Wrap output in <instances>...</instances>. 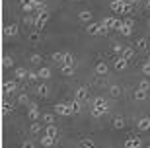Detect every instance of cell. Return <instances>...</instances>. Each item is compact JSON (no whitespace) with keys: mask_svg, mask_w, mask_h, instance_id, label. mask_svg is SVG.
Segmentation results:
<instances>
[{"mask_svg":"<svg viewBox=\"0 0 150 148\" xmlns=\"http://www.w3.org/2000/svg\"><path fill=\"white\" fill-rule=\"evenodd\" d=\"M64 55H67V53H53V55H51V59L55 60V62H64Z\"/></svg>","mask_w":150,"mask_h":148,"instance_id":"26","label":"cell"},{"mask_svg":"<svg viewBox=\"0 0 150 148\" xmlns=\"http://www.w3.org/2000/svg\"><path fill=\"white\" fill-rule=\"evenodd\" d=\"M35 93H37L39 98H47V93H49V88H47V84H39L37 88H35Z\"/></svg>","mask_w":150,"mask_h":148,"instance_id":"18","label":"cell"},{"mask_svg":"<svg viewBox=\"0 0 150 148\" xmlns=\"http://www.w3.org/2000/svg\"><path fill=\"white\" fill-rule=\"evenodd\" d=\"M12 64H14V60H12V57H4V59H2V66H4V68H10Z\"/></svg>","mask_w":150,"mask_h":148,"instance_id":"36","label":"cell"},{"mask_svg":"<svg viewBox=\"0 0 150 148\" xmlns=\"http://www.w3.org/2000/svg\"><path fill=\"white\" fill-rule=\"evenodd\" d=\"M61 72H62V76H72V74H74V66H64V64H62Z\"/></svg>","mask_w":150,"mask_h":148,"instance_id":"28","label":"cell"},{"mask_svg":"<svg viewBox=\"0 0 150 148\" xmlns=\"http://www.w3.org/2000/svg\"><path fill=\"white\" fill-rule=\"evenodd\" d=\"M55 113L61 117H68V115H72V107H70V103H57Z\"/></svg>","mask_w":150,"mask_h":148,"instance_id":"6","label":"cell"},{"mask_svg":"<svg viewBox=\"0 0 150 148\" xmlns=\"http://www.w3.org/2000/svg\"><path fill=\"white\" fill-rule=\"evenodd\" d=\"M70 107H72V113H80V111H82V101L74 99L72 103H70Z\"/></svg>","mask_w":150,"mask_h":148,"instance_id":"27","label":"cell"},{"mask_svg":"<svg viewBox=\"0 0 150 148\" xmlns=\"http://www.w3.org/2000/svg\"><path fill=\"white\" fill-rule=\"evenodd\" d=\"M148 47H150V41L146 37H140L139 41H137V49H139V51H146Z\"/></svg>","mask_w":150,"mask_h":148,"instance_id":"19","label":"cell"},{"mask_svg":"<svg viewBox=\"0 0 150 148\" xmlns=\"http://www.w3.org/2000/svg\"><path fill=\"white\" fill-rule=\"evenodd\" d=\"M107 109H109V105H107V99L105 98H96L94 99V105H92V115L94 117H101V115H105Z\"/></svg>","mask_w":150,"mask_h":148,"instance_id":"1","label":"cell"},{"mask_svg":"<svg viewBox=\"0 0 150 148\" xmlns=\"http://www.w3.org/2000/svg\"><path fill=\"white\" fill-rule=\"evenodd\" d=\"M133 12V6H131V2H127V6H125V12L123 14H131Z\"/></svg>","mask_w":150,"mask_h":148,"instance_id":"45","label":"cell"},{"mask_svg":"<svg viewBox=\"0 0 150 148\" xmlns=\"http://www.w3.org/2000/svg\"><path fill=\"white\" fill-rule=\"evenodd\" d=\"M64 66H74V57L70 55V53H67L64 55V62H62Z\"/></svg>","mask_w":150,"mask_h":148,"instance_id":"33","label":"cell"},{"mask_svg":"<svg viewBox=\"0 0 150 148\" xmlns=\"http://www.w3.org/2000/svg\"><path fill=\"white\" fill-rule=\"evenodd\" d=\"M101 23H103V28H107V29H115V31H119V29H121V25H123L121 20H119V18H113V16L103 18V20H101Z\"/></svg>","mask_w":150,"mask_h":148,"instance_id":"4","label":"cell"},{"mask_svg":"<svg viewBox=\"0 0 150 148\" xmlns=\"http://www.w3.org/2000/svg\"><path fill=\"white\" fill-rule=\"evenodd\" d=\"M49 22V12L47 10H41L37 12V16H35V22H33V28L35 31H39V29H43L45 28V23Z\"/></svg>","mask_w":150,"mask_h":148,"instance_id":"3","label":"cell"},{"mask_svg":"<svg viewBox=\"0 0 150 148\" xmlns=\"http://www.w3.org/2000/svg\"><path fill=\"white\" fill-rule=\"evenodd\" d=\"M55 142H57V138H55V137H49V135L41 137V146H43V148H51Z\"/></svg>","mask_w":150,"mask_h":148,"instance_id":"14","label":"cell"},{"mask_svg":"<svg viewBox=\"0 0 150 148\" xmlns=\"http://www.w3.org/2000/svg\"><path fill=\"white\" fill-rule=\"evenodd\" d=\"M29 41H39V31L31 33V35H29Z\"/></svg>","mask_w":150,"mask_h":148,"instance_id":"44","label":"cell"},{"mask_svg":"<svg viewBox=\"0 0 150 148\" xmlns=\"http://www.w3.org/2000/svg\"><path fill=\"white\" fill-rule=\"evenodd\" d=\"M109 96H111V98H119V96H121V88H119V86H111V88H109Z\"/></svg>","mask_w":150,"mask_h":148,"instance_id":"32","label":"cell"},{"mask_svg":"<svg viewBox=\"0 0 150 148\" xmlns=\"http://www.w3.org/2000/svg\"><path fill=\"white\" fill-rule=\"evenodd\" d=\"M37 78H39V74H37V72H29L28 80H29V82H37Z\"/></svg>","mask_w":150,"mask_h":148,"instance_id":"42","label":"cell"},{"mask_svg":"<svg viewBox=\"0 0 150 148\" xmlns=\"http://www.w3.org/2000/svg\"><path fill=\"white\" fill-rule=\"evenodd\" d=\"M20 6H22L23 12H35V10H47V6H45V2H41V0H20Z\"/></svg>","mask_w":150,"mask_h":148,"instance_id":"2","label":"cell"},{"mask_svg":"<svg viewBox=\"0 0 150 148\" xmlns=\"http://www.w3.org/2000/svg\"><path fill=\"white\" fill-rule=\"evenodd\" d=\"M12 109H14V105H12V103H8V101L2 103V113H4V115H6V113H10Z\"/></svg>","mask_w":150,"mask_h":148,"instance_id":"37","label":"cell"},{"mask_svg":"<svg viewBox=\"0 0 150 148\" xmlns=\"http://www.w3.org/2000/svg\"><path fill=\"white\" fill-rule=\"evenodd\" d=\"M43 121L47 123V125H53V123H55V115H53V113H45V115H43Z\"/></svg>","mask_w":150,"mask_h":148,"instance_id":"34","label":"cell"},{"mask_svg":"<svg viewBox=\"0 0 150 148\" xmlns=\"http://www.w3.org/2000/svg\"><path fill=\"white\" fill-rule=\"evenodd\" d=\"M28 117H29L31 121H37V117H39V105H37V103H29Z\"/></svg>","mask_w":150,"mask_h":148,"instance_id":"13","label":"cell"},{"mask_svg":"<svg viewBox=\"0 0 150 148\" xmlns=\"http://www.w3.org/2000/svg\"><path fill=\"white\" fill-rule=\"evenodd\" d=\"M88 96H90V90L86 88V86H78L76 88V99L78 101H86Z\"/></svg>","mask_w":150,"mask_h":148,"instance_id":"11","label":"cell"},{"mask_svg":"<svg viewBox=\"0 0 150 148\" xmlns=\"http://www.w3.org/2000/svg\"><path fill=\"white\" fill-rule=\"evenodd\" d=\"M125 6H127V0H113L111 10L115 12V14H123V12H125Z\"/></svg>","mask_w":150,"mask_h":148,"instance_id":"9","label":"cell"},{"mask_svg":"<svg viewBox=\"0 0 150 148\" xmlns=\"http://www.w3.org/2000/svg\"><path fill=\"white\" fill-rule=\"evenodd\" d=\"M78 18H80V22H90V20H92V12L90 10H82L80 14H78Z\"/></svg>","mask_w":150,"mask_h":148,"instance_id":"23","label":"cell"},{"mask_svg":"<svg viewBox=\"0 0 150 148\" xmlns=\"http://www.w3.org/2000/svg\"><path fill=\"white\" fill-rule=\"evenodd\" d=\"M113 129H117V131L119 129H125V119L123 117H115L113 119Z\"/></svg>","mask_w":150,"mask_h":148,"instance_id":"24","label":"cell"},{"mask_svg":"<svg viewBox=\"0 0 150 148\" xmlns=\"http://www.w3.org/2000/svg\"><path fill=\"white\" fill-rule=\"evenodd\" d=\"M142 72H144L146 76H150V60H146L144 64H142Z\"/></svg>","mask_w":150,"mask_h":148,"instance_id":"40","label":"cell"},{"mask_svg":"<svg viewBox=\"0 0 150 148\" xmlns=\"http://www.w3.org/2000/svg\"><path fill=\"white\" fill-rule=\"evenodd\" d=\"M31 132H33V135H39V132H41V125H39L37 121L31 123Z\"/></svg>","mask_w":150,"mask_h":148,"instance_id":"39","label":"cell"},{"mask_svg":"<svg viewBox=\"0 0 150 148\" xmlns=\"http://www.w3.org/2000/svg\"><path fill=\"white\" fill-rule=\"evenodd\" d=\"M146 148H150V144H148V146H146Z\"/></svg>","mask_w":150,"mask_h":148,"instance_id":"48","label":"cell"},{"mask_svg":"<svg viewBox=\"0 0 150 148\" xmlns=\"http://www.w3.org/2000/svg\"><path fill=\"white\" fill-rule=\"evenodd\" d=\"M18 33H20V25H18V23H10V25L4 28V35L6 37H16Z\"/></svg>","mask_w":150,"mask_h":148,"instance_id":"10","label":"cell"},{"mask_svg":"<svg viewBox=\"0 0 150 148\" xmlns=\"http://www.w3.org/2000/svg\"><path fill=\"white\" fill-rule=\"evenodd\" d=\"M125 148H142V140H140V137L131 135V137L125 140Z\"/></svg>","mask_w":150,"mask_h":148,"instance_id":"7","label":"cell"},{"mask_svg":"<svg viewBox=\"0 0 150 148\" xmlns=\"http://www.w3.org/2000/svg\"><path fill=\"white\" fill-rule=\"evenodd\" d=\"M133 25H134L133 20H127V22H123V25H121V29H119V33H121V35H125V37H131V33H133Z\"/></svg>","mask_w":150,"mask_h":148,"instance_id":"8","label":"cell"},{"mask_svg":"<svg viewBox=\"0 0 150 148\" xmlns=\"http://www.w3.org/2000/svg\"><path fill=\"white\" fill-rule=\"evenodd\" d=\"M18 103H20V105H29L28 93H20V96H18Z\"/></svg>","mask_w":150,"mask_h":148,"instance_id":"30","label":"cell"},{"mask_svg":"<svg viewBox=\"0 0 150 148\" xmlns=\"http://www.w3.org/2000/svg\"><path fill=\"white\" fill-rule=\"evenodd\" d=\"M148 28H150V18H148Z\"/></svg>","mask_w":150,"mask_h":148,"instance_id":"47","label":"cell"},{"mask_svg":"<svg viewBox=\"0 0 150 148\" xmlns=\"http://www.w3.org/2000/svg\"><path fill=\"white\" fill-rule=\"evenodd\" d=\"M14 74H16L18 80H25V78L29 76V70H25V68H22V66H20V68H16V72H14Z\"/></svg>","mask_w":150,"mask_h":148,"instance_id":"21","label":"cell"},{"mask_svg":"<svg viewBox=\"0 0 150 148\" xmlns=\"http://www.w3.org/2000/svg\"><path fill=\"white\" fill-rule=\"evenodd\" d=\"M113 53H115V55H123V49H125V47H123V45H119V43H113Z\"/></svg>","mask_w":150,"mask_h":148,"instance_id":"35","label":"cell"},{"mask_svg":"<svg viewBox=\"0 0 150 148\" xmlns=\"http://www.w3.org/2000/svg\"><path fill=\"white\" fill-rule=\"evenodd\" d=\"M139 88H140V90H146V92H148V90H150V84H148V80H142V82L139 84Z\"/></svg>","mask_w":150,"mask_h":148,"instance_id":"41","label":"cell"},{"mask_svg":"<svg viewBox=\"0 0 150 148\" xmlns=\"http://www.w3.org/2000/svg\"><path fill=\"white\" fill-rule=\"evenodd\" d=\"M86 31H88V35H105V33L109 31V29L103 28V23L94 22V23H90L88 28H86Z\"/></svg>","mask_w":150,"mask_h":148,"instance_id":"5","label":"cell"},{"mask_svg":"<svg viewBox=\"0 0 150 148\" xmlns=\"http://www.w3.org/2000/svg\"><path fill=\"white\" fill-rule=\"evenodd\" d=\"M22 148H35V144L31 140H25V142H22Z\"/></svg>","mask_w":150,"mask_h":148,"instance_id":"43","label":"cell"},{"mask_svg":"<svg viewBox=\"0 0 150 148\" xmlns=\"http://www.w3.org/2000/svg\"><path fill=\"white\" fill-rule=\"evenodd\" d=\"M82 148H96V142L92 140V138H82Z\"/></svg>","mask_w":150,"mask_h":148,"instance_id":"29","label":"cell"},{"mask_svg":"<svg viewBox=\"0 0 150 148\" xmlns=\"http://www.w3.org/2000/svg\"><path fill=\"white\" fill-rule=\"evenodd\" d=\"M107 72H109V66L105 62H98L96 64V74H100V76H105Z\"/></svg>","mask_w":150,"mask_h":148,"instance_id":"16","label":"cell"},{"mask_svg":"<svg viewBox=\"0 0 150 148\" xmlns=\"http://www.w3.org/2000/svg\"><path fill=\"white\" fill-rule=\"evenodd\" d=\"M37 74H39V78H41V80H49V78L53 76L51 68H39V70H37Z\"/></svg>","mask_w":150,"mask_h":148,"instance_id":"20","label":"cell"},{"mask_svg":"<svg viewBox=\"0 0 150 148\" xmlns=\"http://www.w3.org/2000/svg\"><path fill=\"white\" fill-rule=\"evenodd\" d=\"M137 127H139V131H148V129H150V117H142V119H139Z\"/></svg>","mask_w":150,"mask_h":148,"instance_id":"15","label":"cell"},{"mask_svg":"<svg viewBox=\"0 0 150 148\" xmlns=\"http://www.w3.org/2000/svg\"><path fill=\"white\" fill-rule=\"evenodd\" d=\"M148 60H150V57H148Z\"/></svg>","mask_w":150,"mask_h":148,"instance_id":"49","label":"cell"},{"mask_svg":"<svg viewBox=\"0 0 150 148\" xmlns=\"http://www.w3.org/2000/svg\"><path fill=\"white\" fill-rule=\"evenodd\" d=\"M144 6H146V10L150 12V0H146V4H144Z\"/></svg>","mask_w":150,"mask_h":148,"instance_id":"46","label":"cell"},{"mask_svg":"<svg viewBox=\"0 0 150 148\" xmlns=\"http://www.w3.org/2000/svg\"><path fill=\"white\" fill-rule=\"evenodd\" d=\"M129 64V60H125L123 57H115V70H125Z\"/></svg>","mask_w":150,"mask_h":148,"instance_id":"17","label":"cell"},{"mask_svg":"<svg viewBox=\"0 0 150 148\" xmlns=\"http://www.w3.org/2000/svg\"><path fill=\"white\" fill-rule=\"evenodd\" d=\"M2 88H4V93H6V96H8V93H14L18 90V82H16V80H6Z\"/></svg>","mask_w":150,"mask_h":148,"instance_id":"12","label":"cell"},{"mask_svg":"<svg viewBox=\"0 0 150 148\" xmlns=\"http://www.w3.org/2000/svg\"><path fill=\"white\" fill-rule=\"evenodd\" d=\"M133 55H134V51L133 49H131V47H125V49H123V59H125V60H131V59H133Z\"/></svg>","mask_w":150,"mask_h":148,"instance_id":"25","label":"cell"},{"mask_svg":"<svg viewBox=\"0 0 150 148\" xmlns=\"http://www.w3.org/2000/svg\"><path fill=\"white\" fill-rule=\"evenodd\" d=\"M41 55H37V53H35V55H31L29 57V62H31V64H39V62H41Z\"/></svg>","mask_w":150,"mask_h":148,"instance_id":"38","label":"cell"},{"mask_svg":"<svg viewBox=\"0 0 150 148\" xmlns=\"http://www.w3.org/2000/svg\"><path fill=\"white\" fill-rule=\"evenodd\" d=\"M45 135H49V137H55V138H57V127H55V125H47V129H45Z\"/></svg>","mask_w":150,"mask_h":148,"instance_id":"31","label":"cell"},{"mask_svg":"<svg viewBox=\"0 0 150 148\" xmlns=\"http://www.w3.org/2000/svg\"><path fill=\"white\" fill-rule=\"evenodd\" d=\"M146 96H148V92H146V90H134V99H137V101H144L146 99Z\"/></svg>","mask_w":150,"mask_h":148,"instance_id":"22","label":"cell"}]
</instances>
